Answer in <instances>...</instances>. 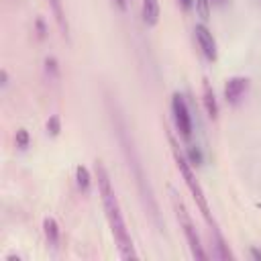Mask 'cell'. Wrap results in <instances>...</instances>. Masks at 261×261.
<instances>
[{
    "label": "cell",
    "instance_id": "cell-1",
    "mask_svg": "<svg viewBox=\"0 0 261 261\" xmlns=\"http://www.w3.org/2000/svg\"><path fill=\"white\" fill-rule=\"evenodd\" d=\"M94 171H96L98 192H100V198H102V204H104L106 220H108L110 232H112V237H114L116 249H118V253H120L122 259H137V251H135V245H133V237H130V232H128V228H126V222H124V216H122V210H120V204H118L114 186H112V181H110L108 169H106L104 163L98 159L96 165H94Z\"/></svg>",
    "mask_w": 261,
    "mask_h": 261
},
{
    "label": "cell",
    "instance_id": "cell-2",
    "mask_svg": "<svg viewBox=\"0 0 261 261\" xmlns=\"http://www.w3.org/2000/svg\"><path fill=\"white\" fill-rule=\"evenodd\" d=\"M114 128H116V135H118V141L122 145V153L126 157V163H128V169L130 173L135 175V181H137V188H139V194L147 206V212L151 214L153 222L157 228H161V218H159V206L155 202V196H153V190H151V184H149V177L145 173V167L141 163V157H139V151L135 149V143H133V137L126 128V122L124 118L116 112L114 114Z\"/></svg>",
    "mask_w": 261,
    "mask_h": 261
},
{
    "label": "cell",
    "instance_id": "cell-3",
    "mask_svg": "<svg viewBox=\"0 0 261 261\" xmlns=\"http://www.w3.org/2000/svg\"><path fill=\"white\" fill-rule=\"evenodd\" d=\"M167 139H169V147H171V153H173L175 165H177V169H179V173H181V177H184V184L188 186V190H190V194H192V198H194L196 206L200 208V212H202L204 220L212 226V230H214V232H218V226H216V222H214V216L210 214V206H208L206 194H204V190H202L200 181L196 179V173H194V169H192V163L188 161L186 153L179 149V143L175 141V137H173L169 130H167Z\"/></svg>",
    "mask_w": 261,
    "mask_h": 261
},
{
    "label": "cell",
    "instance_id": "cell-4",
    "mask_svg": "<svg viewBox=\"0 0 261 261\" xmlns=\"http://www.w3.org/2000/svg\"><path fill=\"white\" fill-rule=\"evenodd\" d=\"M169 196H171V206H173L175 218H177V222H179V228H181L184 234H186V241H188V245H190V251H192L194 259L206 261L208 255H206V251H204V247H202V243H200V234H198V230H196V224H194V220H192V216H190V212H188L184 200H181L179 194H177L175 190H171V188H169Z\"/></svg>",
    "mask_w": 261,
    "mask_h": 261
},
{
    "label": "cell",
    "instance_id": "cell-5",
    "mask_svg": "<svg viewBox=\"0 0 261 261\" xmlns=\"http://www.w3.org/2000/svg\"><path fill=\"white\" fill-rule=\"evenodd\" d=\"M171 114H173V124H175L177 133H179V137L190 141L192 133H194V122H192V114H190L188 102L179 92H175L171 96Z\"/></svg>",
    "mask_w": 261,
    "mask_h": 261
},
{
    "label": "cell",
    "instance_id": "cell-6",
    "mask_svg": "<svg viewBox=\"0 0 261 261\" xmlns=\"http://www.w3.org/2000/svg\"><path fill=\"white\" fill-rule=\"evenodd\" d=\"M194 37H196V43L202 51V55L208 59V61H216L218 57V49H216V41H214V35L210 33V29L200 22L194 27Z\"/></svg>",
    "mask_w": 261,
    "mask_h": 261
},
{
    "label": "cell",
    "instance_id": "cell-7",
    "mask_svg": "<svg viewBox=\"0 0 261 261\" xmlns=\"http://www.w3.org/2000/svg\"><path fill=\"white\" fill-rule=\"evenodd\" d=\"M247 90H249V77H245V75H232L224 84V100L230 106H239L243 102Z\"/></svg>",
    "mask_w": 261,
    "mask_h": 261
},
{
    "label": "cell",
    "instance_id": "cell-8",
    "mask_svg": "<svg viewBox=\"0 0 261 261\" xmlns=\"http://www.w3.org/2000/svg\"><path fill=\"white\" fill-rule=\"evenodd\" d=\"M141 14H143V22L147 27H155L161 16L159 0H141Z\"/></svg>",
    "mask_w": 261,
    "mask_h": 261
},
{
    "label": "cell",
    "instance_id": "cell-9",
    "mask_svg": "<svg viewBox=\"0 0 261 261\" xmlns=\"http://www.w3.org/2000/svg\"><path fill=\"white\" fill-rule=\"evenodd\" d=\"M49 6L53 10V16L61 29V35L65 39H69V24H67V18H65V10H63V0H49Z\"/></svg>",
    "mask_w": 261,
    "mask_h": 261
},
{
    "label": "cell",
    "instance_id": "cell-10",
    "mask_svg": "<svg viewBox=\"0 0 261 261\" xmlns=\"http://www.w3.org/2000/svg\"><path fill=\"white\" fill-rule=\"evenodd\" d=\"M43 232H45V239H47V243L51 247H57L59 245V224H57L55 218L47 216L43 220Z\"/></svg>",
    "mask_w": 261,
    "mask_h": 261
},
{
    "label": "cell",
    "instance_id": "cell-11",
    "mask_svg": "<svg viewBox=\"0 0 261 261\" xmlns=\"http://www.w3.org/2000/svg\"><path fill=\"white\" fill-rule=\"evenodd\" d=\"M204 108H206V114L210 118H216L218 116V102H216L214 90L210 88L208 82H204Z\"/></svg>",
    "mask_w": 261,
    "mask_h": 261
},
{
    "label": "cell",
    "instance_id": "cell-12",
    "mask_svg": "<svg viewBox=\"0 0 261 261\" xmlns=\"http://www.w3.org/2000/svg\"><path fill=\"white\" fill-rule=\"evenodd\" d=\"M75 184H77L80 192H88V190H90V186H92V175H90L88 167H84V165H77V167H75Z\"/></svg>",
    "mask_w": 261,
    "mask_h": 261
},
{
    "label": "cell",
    "instance_id": "cell-13",
    "mask_svg": "<svg viewBox=\"0 0 261 261\" xmlns=\"http://www.w3.org/2000/svg\"><path fill=\"white\" fill-rule=\"evenodd\" d=\"M45 71L49 75V80H57L59 77V63L55 57H47L45 59Z\"/></svg>",
    "mask_w": 261,
    "mask_h": 261
},
{
    "label": "cell",
    "instance_id": "cell-14",
    "mask_svg": "<svg viewBox=\"0 0 261 261\" xmlns=\"http://www.w3.org/2000/svg\"><path fill=\"white\" fill-rule=\"evenodd\" d=\"M59 130H61V118H59L57 114L49 116V120H47V133H49L51 137H57Z\"/></svg>",
    "mask_w": 261,
    "mask_h": 261
},
{
    "label": "cell",
    "instance_id": "cell-15",
    "mask_svg": "<svg viewBox=\"0 0 261 261\" xmlns=\"http://www.w3.org/2000/svg\"><path fill=\"white\" fill-rule=\"evenodd\" d=\"M210 0H196V10L198 14L202 16V20H208L210 18Z\"/></svg>",
    "mask_w": 261,
    "mask_h": 261
},
{
    "label": "cell",
    "instance_id": "cell-16",
    "mask_svg": "<svg viewBox=\"0 0 261 261\" xmlns=\"http://www.w3.org/2000/svg\"><path fill=\"white\" fill-rule=\"evenodd\" d=\"M14 141H16V147H18V149H27V147H29V141H31L27 128H18L16 135H14Z\"/></svg>",
    "mask_w": 261,
    "mask_h": 261
},
{
    "label": "cell",
    "instance_id": "cell-17",
    "mask_svg": "<svg viewBox=\"0 0 261 261\" xmlns=\"http://www.w3.org/2000/svg\"><path fill=\"white\" fill-rule=\"evenodd\" d=\"M188 161L192 163V165H200L202 163V151L198 149V147H190V151H188Z\"/></svg>",
    "mask_w": 261,
    "mask_h": 261
},
{
    "label": "cell",
    "instance_id": "cell-18",
    "mask_svg": "<svg viewBox=\"0 0 261 261\" xmlns=\"http://www.w3.org/2000/svg\"><path fill=\"white\" fill-rule=\"evenodd\" d=\"M35 27H37V35H39V39H43V37L47 35V27H45V20H43V18H37V20H35Z\"/></svg>",
    "mask_w": 261,
    "mask_h": 261
},
{
    "label": "cell",
    "instance_id": "cell-19",
    "mask_svg": "<svg viewBox=\"0 0 261 261\" xmlns=\"http://www.w3.org/2000/svg\"><path fill=\"white\" fill-rule=\"evenodd\" d=\"M179 4H181L184 10H192L196 6V0H179Z\"/></svg>",
    "mask_w": 261,
    "mask_h": 261
},
{
    "label": "cell",
    "instance_id": "cell-20",
    "mask_svg": "<svg viewBox=\"0 0 261 261\" xmlns=\"http://www.w3.org/2000/svg\"><path fill=\"white\" fill-rule=\"evenodd\" d=\"M251 257L257 259V261H261V251L259 249H251Z\"/></svg>",
    "mask_w": 261,
    "mask_h": 261
},
{
    "label": "cell",
    "instance_id": "cell-21",
    "mask_svg": "<svg viewBox=\"0 0 261 261\" xmlns=\"http://www.w3.org/2000/svg\"><path fill=\"white\" fill-rule=\"evenodd\" d=\"M116 2V6L122 10V12H126V0H114Z\"/></svg>",
    "mask_w": 261,
    "mask_h": 261
},
{
    "label": "cell",
    "instance_id": "cell-22",
    "mask_svg": "<svg viewBox=\"0 0 261 261\" xmlns=\"http://www.w3.org/2000/svg\"><path fill=\"white\" fill-rule=\"evenodd\" d=\"M6 84H8V73L6 69H2V88H6Z\"/></svg>",
    "mask_w": 261,
    "mask_h": 261
},
{
    "label": "cell",
    "instance_id": "cell-23",
    "mask_svg": "<svg viewBox=\"0 0 261 261\" xmlns=\"http://www.w3.org/2000/svg\"><path fill=\"white\" fill-rule=\"evenodd\" d=\"M210 4H214V6H224L226 0H210Z\"/></svg>",
    "mask_w": 261,
    "mask_h": 261
}]
</instances>
